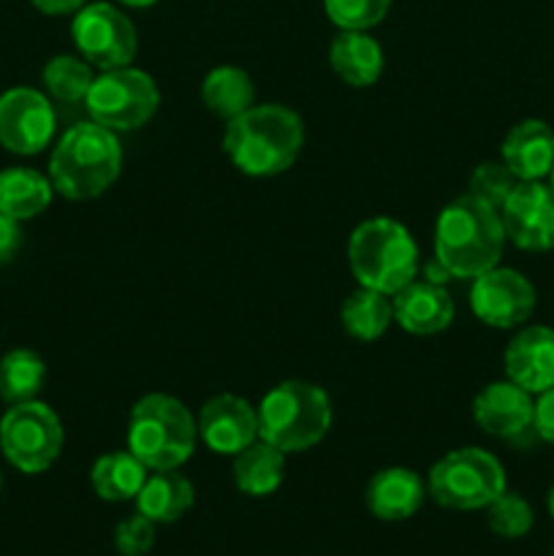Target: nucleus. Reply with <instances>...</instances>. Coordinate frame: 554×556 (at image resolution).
Segmentation results:
<instances>
[{"label": "nucleus", "mask_w": 554, "mask_h": 556, "mask_svg": "<svg viewBox=\"0 0 554 556\" xmlns=\"http://www.w3.org/2000/svg\"><path fill=\"white\" fill-rule=\"evenodd\" d=\"M304 147V123L293 109L280 103H255L228 119L223 150L228 161L248 177H277L293 166Z\"/></svg>", "instance_id": "obj_1"}, {"label": "nucleus", "mask_w": 554, "mask_h": 556, "mask_svg": "<svg viewBox=\"0 0 554 556\" xmlns=\"http://www.w3.org/2000/svg\"><path fill=\"white\" fill-rule=\"evenodd\" d=\"M505 248L503 217L487 201L465 193L443 206L435 223V258L456 280H476L500 264Z\"/></svg>", "instance_id": "obj_2"}, {"label": "nucleus", "mask_w": 554, "mask_h": 556, "mask_svg": "<svg viewBox=\"0 0 554 556\" xmlns=\"http://www.w3.org/2000/svg\"><path fill=\"white\" fill-rule=\"evenodd\" d=\"M123 168V147L117 134L103 125L76 123L60 136L49 157V179L54 193L68 201H90L106 193Z\"/></svg>", "instance_id": "obj_3"}, {"label": "nucleus", "mask_w": 554, "mask_h": 556, "mask_svg": "<svg viewBox=\"0 0 554 556\" xmlns=\"http://www.w3.org/2000/svg\"><path fill=\"white\" fill-rule=\"evenodd\" d=\"M259 410V438L282 454L315 448L331 429V400L307 380H282L264 394Z\"/></svg>", "instance_id": "obj_4"}, {"label": "nucleus", "mask_w": 554, "mask_h": 556, "mask_svg": "<svg viewBox=\"0 0 554 556\" xmlns=\"http://www.w3.org/2000/svg\"><path fill=\"white\" fill-rule=\"evenodd\" d=\"M348 261L358 286L394 296L416 280L418 244L400 220L369 217L353 228Z\"/></svg>", "instance_id": "obj_5"}, {"label": "nucleus", "mask_w": 554, "mask_h": 556, "mask_svg": "<svg viewBox=\"0 0 554 556\" xmlns=\"http://www.w3.org/2000/svg\"><path fill=\"white\" fill-rule=\"evenodd\" d=\"M196 418L168 394H147L128 416V451L147 470H179L196 451Z\"/></svg>", "instance_id": "obj_6"}, {"label": "nucleus", "mask_w": 554, "mask_h": 556, "mask_svg": "<svg viewBox=\"0 0 554 556\" xmlns=\"http://www.w3.org/2000/svg\"><path fill=\"white\" fill-rule=\"evenodd\" d=\"M505 492V470L483 448H456L435 462L427 494L449 510H483Z\"/></svg>", "instance_id": "obj_7"}, {"label": "nucleus", "mask_w": 554, "mask_h": 556, "mask_svg": "<svg viewBox=\"0 0 554 556\" xmlns=\"http://www.w3.org/2000/svg\"><path fill=\"white\" fill-rule=\"evenodd\" d=\"M161 103L155 79L139 68L101 71L92 79L85 98L87 114L92 123L103 125L112 134H128L150 123Z\"/></svg>", "instance_id": "obj_8"}, {"label": "nucleus", "mask_w": 554, "mask_h": 556, "mask_svg": "<svg viewBox=\"0 0 554 556\" xmlns=\"http://www.w3.org/2000/svg\"><path fill=\"white\" fill-rule=\"evenodd\" d=\"M65 432L58 413L30 400L11 405L0 418V451L5 462L25 476H41L63 454Z\"/></svg>", "instance_id": "obj_9"}, {"label": "nucleus", "mask_w": 554, "mask_h": 556, "mask_svg": "<svg viewBox=\"0 0 554 556\" xmlns=\"http://www.w3.org/2000/svg\"><path fill=\"white\" fill-rule=\"evenodd\" d=\"M74 47L92 68H125L136 58V27L112 3H85L71 22Z\"/></svg>", "instance_id": "obj_10"}, {"label": "nucleus", "mask_w": 554, "mask_h": 556, "mask_svg": "<svg viewBox=\"0 0 554 556\" xmlns=\"http://www.w3.org/2000/svg\"><path fill=\"white\" fill-rule=\"evenodd\" d=\"M54 106L33 87H11L0 96V147L14 155H38L54 139Z\"/></svg>", "instance_id": "obj_11"}, {"label": "nucleus", "mask_w": 554, "mask_h": 556, "mask_svg": "<svg viewBox=\"0 0 554 556\" xmlns=\"http://www.w3.org/2000/svg\"><path fill=\"white\" fill-rule=\"evenodd\" d=\"M536 299V288L521 271L500 266L478 275L470 288L473 313L492 329H516L530 320Z\"/></svg>", "instance_id": "obj_12"}, {"label": "nucleus", "mask_w": 554, "mask_h": 556, "mask_svg": "<svg viewBox=\"0 0 554 556\" xmlns=\"http://www.w3.org/2000/svg\"><path fill=\"white\" fill-rule=\"evenodd\" d=\"M500 217L505 239L519 250L546 253L554 248V190L541 179L516 185L505 199Z\"/></svg>", "instance_id": "obj_13"}, {"label": "nucleus", "mask_w": 554, "mask_h": 556, "mask_svg": "<svg viewBox=\"0 0 554 556\" xmlns=\"http://www.w3.org/2000/svg\"><path fill=\"white\" fill-rule=\"evenodd\" d=\"M473 421L489 438L505 443H521V438L536 432V402L530 391L511 380H494L483 386L473 400Z\"/></svg>", "instance_id": "obj_14"}, {"label": "nucleus", "mask_w": 554, "mask_h": 556, "mask_svg": "<svg viewBox=\"0 0 554 556\" xmlns=\"http://www.w3.org/2000/svg\"><path fill=\"white\" fill-rule=\"evenodd\" d=\"M199 438L221 456H237L259 440V410L244 396L217 394L199 413Z\"/></svg>", "instance_id": "obj_15"}, {"label": "nucleus", "mask_w": 554, "mask_h": 556, "mask_svg": "<svg viewBox=\"0 0 554 556\" xmlns=\"http://www.w3.org/2000/svg\"><path fill=\"white\" fill-rule=\"evenodd\" d=\"M505 375L532 396L554 386V329L527 326L505 348Z\"/></svg>", "instance_id": "obj_16"}, {"label": "nucleus", "mask_w": 554, "mask_h": 556, "mask_svg": "<svg viewBox=\"0 0 554 556\" xmlns=\"http://www.w3.org/2000/svg\"><path fill=\"white\" fill-rule=\"evenodd\" d=\"M394 320L402 331L416 337L440 334L454 320V302L438 282L413 280L391 296Z\"/></svg>", "instance_id": "obj_17"}, {"label": "nucleus", "mask_w": 554, "mask_h": 556, "mask_svg": "<svg viewBox=\"0 0 554 556\" xmlns=\"http://www.w3.org/2000/svg\"><path fill=\"white\" fill-rule=\"evenodd\" d=\"M427 497V483L407 467H386L369 478L364 489L367 510L380 521H405L418 514Z\"/></svg>", "instance_id": "obj_18"}, {"label": "nucleus", "mask_w": 554, "mask_h": 556, "mask_svg": "<svg viewBox=\"0 0 554 556\" xmlns=\"http://www.w3.org/2000/svg\"><path fill=\"white\" fill-rule=\"evenodd\" d=\"M500 155L519 182L549 177L554 166L552 125L543 123V119H521L505 134Z\"/></svg>", "instance_id": "obj_19"}, {"label": "nucleus", "mask_w": 554, "mask_h": 556, "mask_svg": "<svg viewBox=\"0 0 554 556\" xmlns=\"http://www.w3.org/2000/svg\"><path fill=\"white\" fill-rule=\"evenodd\" d=\"M335 74L351 87H373L383 74V49L367 30H340L329 47Z\"/></svg>", "instance_id": "obj_20"}, {"label": "nucleus", "mask_w": 554, "mask_h": 556, "mask_svg": "<svg viewBox=\"0 0 554 556\" xmlns=\"http://www.w3.org/2000/svg\"><path fill=\"white\" fill-rule=\"evenodd\" d=\"M134 503L155 525H174L193 508L196 489L179 470H152Z\"/></svg>", "instance_id": "obj_21"}, {"label": "nucleus", "mask_w": 554, "mask_h": 556, "mask_svg": "<svg viewBox=\"0 0 554 556\" xmlns=\"http://www.w3.org/2000/svg\"><path fill=\"white\" fill-rule=\"evenodd\" d=\"M52 195V179L38 174L36 168L11 166L0 172V212L14 220L25 223L47 212Z\"/></svg>", "instance_id": "obj_22"}, {"label": "nucleus", "mask_w": 554, "mask_h": 556, "mask_svg": "<svg viewBox=\"0 0 554 556\" xmlns=\"http://www.w3.org/2000/svg\"><path fill=\"white\" fill-rule=\"evenodd\" d=\"M282 476H286V454L261 438L234 456V483L248 497L275 494L280 489Z\"/></svg>", "instance_id": "obj_23"}, {"label": "nucleus", "mask_w": 554, "mask_h": 556, "mask_svg": "<svg viewBox=\"0 0 554 556\" xmlns=\"http://www.w3.org/2000/svg\"><path fill=\"white\" fill-rule=\"evenodd\" d=\"M201 103L206 106V112L228 123V119L239 117L250 106H255L253 79L242 68L217 65L201 81Z\"/></svg>", "instance_id": "obj_24"}, {"label": "nucleus", "mask_w": 554, "mask_h": 556, "mask_svg": "<svg viewBox=\"0 0 554 556\" xmlns=\"http://www.w3.org/2000/svg\"><path fill=\"white\" fill-rule=\"evenodd\" d=\"M147 476L150 470L130 451H114V454L96 459L90 470V483L92 492L106 503H128L141 492Z\"/></svg>", "instance_id": "obj_25"}, {"label": "nucleus", "mask_w": 554, "mask_h": 556, "mask_svg": "<svg viewBox=\"0 0 554 556\" xmlns=\"http://www.w3.org/2000/svg\"><path fill=\"white\" fill-rule=\"evenodd\" d=\"M394 320L391 296L373 291V288L358 286L351 296L342 302L340 324L348 337L358 342H375L386 334V329Z\"/></svg>", "instance_id": "obj_26"}, {"label": "nucleus", "mask_w": 554, "mask_h": 556, "mask_svg": "<svg viewBox=\"0 0 554 556\" xmlns=\"http://www.w3.org/2000/svg\"><path fill=\"white\" fill-rule=\"evenodd\" d=\"M47 380V364L36 351L16 348L0 358V400L9 405L36 400Z\"/></svg>", "instance_id": "obj_27"}, {"label": "nucleus", "mask_w": 554, "mask_h": 556, "mask_svg": "<svg viewBox=\"0 0 554 556\" xmlns=\"http://www.w3.org/2000/svg\"><path fill=\"white\" fill-rule=\"evenodd\" d=\"M92 79H96L92 65L85 58H76V54H54L41 71L47 96L58 103H68V106L85 103Z\"/></svg>", "instance_id": "obj_28"}, {"label": "nucleus", "mask_w": 554, "mask_h": 556, "mask_svg": "<svg viewBox=\"0 0 554 556\" xmlns=\"http://www.w3.org/2000/svg\"><path fill=\"white\" fill-rule=\"evenodd\" d=\"M483 510H487L489 530L494 535L505 538V541H519V538H525L532 530V521H536L530 503L521 494L508 492V489Z\"/></svg>", "instance_id": "obj_29"}, {"label": "nucleus", "mask_w": 554, "mask_h": 556, "mask_svg": "<svg viewBox=\"0 0 554 556\" xmlns=\"http://www.w3.org/2000/svg\"><path fill=\"white\" fill-rule=\"evenodd\" d=\"M324 9L340 30H369L386 20L391 0H324Z\"/></svg>", "instance_id": "obj_30"}, {"label": "nucleus", "mask_w": 554, "mask_h": 556, "mask_svg": "<svg viewBox=\"0 0 554 556\" xmlns=\"http://www.w3.org/2000/svg\"><path fill=\"white\" fill-rule=\"evenodd\" d=\"M519 185V179L514 177L508 166L503 161H487L481 166L473 168L470 185H467V193L476 195V199L487 201L494 210H503L505 199L511 195V190Z\"/></svg>", "instance_id": "obj_31"}, {"label": "nucleus", "mask_w": 554, "mask_h": 556, "mask_svg": "<svg viewBox=\"0 0 554 556\" xmlns=\"http://www.w3.org/2000/svg\"><path fill=\"white\" fill-rule=\"evenodd\" d=\"M155 521L141 516L136 510L134 516L123 519L114 530V548L119 556H144L155 546Z\"/></svg>", "instance_id": "obj_32"}, {"label": "nucleus", "mask_w": 554, "mask_h": 556, "mask_svg": "<svg viewBox=\"0 0 554 556\" xmlns=\"http://www.w3.org/2000/svg\"><path fill=\"white\" fill-rule=\"evenodd\" d=\"M536 434L543 443L554 445V386L543 394H538L536 402Z\"/></svg>", "instance_id": "obj_33"}, {"label": "nucleus", "mask_w": 554, "mask_h": 556, "mask_svg": "<svg viewBox=\"0 0 554 556\" xmlns=\"http://www.w3.org/2000/svg\"><path fill=\"white\" fill-rule=\"evenodd\" d=\"M22 248V228L20 220L3 215L0 212V264L11 261L16 255V250Z\"/></svg>", "instance_id": "obj_34"}, {"label": "nucleus", "mask_w": 554, "mask_h": 556, "mask_svg": "<svg viewBox=\"0 0 554 556\" xmlns=\"http://www.w3.org/2000/svg\"><path fill=\"white\" fill-rule=\"evenodd\" d=\"M41 14L49 16H63V14H76L87 0H30Z\"/></svg>", "instance_id": "obj_35"}, {"label": "nucleus", "mask_w": 554, "mask_h": 556, "mask_svg": "<svg viewBox=\"0 0 554 556\" xmlns=\"http://www.w3.org/2000/svg\"><path fill=\"white\" fill-rule=\"evenodd\" d=\"M424 275H427L429 282H438V286H443L445 280H451L449 269H445L438 258H432L427 266H424Z\"/></svg>", "instance_id": "obj_36"}, {"label": "nucleus", "mask_w": 554, "mask_h": 556, "mask_svg": "<svg viewBox=\"0 0 554 556\" xmlns=\"http://www.w3.org/2000/svg\"><path fill=\"white\" fill-rule=\"evenodd\" d=\"M123 5H130V9H150V5H155L158 0H119Z\"/></svg>", "instance_id": "obj_37"}, {"label": "nucleus", "mask_w": 554, "mask_h": 556, "mask_svg": "<svg viewBox=\"0 0 554 556\" xmlns=\"http://www.w3.org/2000/svg\"><path fill=\"white\" fill-rule=\"evenodd\" d=\"M546 505H549V516H552V519H554V483H552V489H549Z\"/></svg>", "instance_id": "obj_38"}, {"label": "nucleus", "mask_w": 554, "mask_h": 556, "mask_svg": "<svg viewBox=\"0 0 554 556\" xmlns=\"http://www.w3.org/2000/svg\"><path fill=\"white\" fill-rule=\"evenodd\" d=\"M549 188L554 190V166H552V172H549Z\"/></svg>", "instance_id": "obj_39"}, {"label": "nucleus", "mask_w": 554, "mask_h": 556, "mask_svg": "<svg viewBox=\"0 0 554 556\" xmlns=\"http://www.w3.org/2000/svg\"><path fill=\"white\" fill-rule=\"evenodd\" d=\"M0 489H3V476H0Z\"/></svg>", "instance_id": "obj_40"}, {"label": "nucleus", "mask_w": 554, "mask_h": 556, "mask_svg": "<svg viewBox=\"0 0 554 556\" xmlns=\"http://www.w3.org/2000/svg\"><path fill=\"white\" fill-rule=\"evenodd\" d=\"M552 556H554V552H552Z\"/></svg>", "instance_id": "obj_41"}]
</instances>
